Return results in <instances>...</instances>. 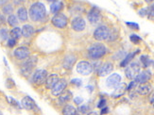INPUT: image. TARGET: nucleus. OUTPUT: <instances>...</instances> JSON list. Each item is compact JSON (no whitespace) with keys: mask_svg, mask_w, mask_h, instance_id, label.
Here are the masks:
<instances>
[{"mask_svg":"<svg viewBox=\"0 0 154 115\" xmlns=\"http://www.w3.org/2000/svg\"><path fill=\"white\" fill-rule=\"evenodd\" d=\"M29 12L30 19L34 22L42 21V20L45 19V17L46 15L45 7L41 2H36L34 4H32L31 7L29 8Z\"/></svg>","mask_w":154,"mask_h":115,"instance_id":"1","label":"nucleus"},{"mask_svg":"<svg viewBox=\"0 0 154 115\" xmlns=\"http://www.w3.org/2000/svg\"><path fill=\"white\" fill-rule=\"evenodd\" d=\"M107 52L106 46L102 44H95L88 49V56L92 59H98L102 58Z\"/></svg>","mask_w":154,"mask_h":115,"instance_id":"2","label":"nucleus"},{"mask_svg":"<svg viewBox=\"0 0 154 115\" xmlns=\"http://www.w3.org/2000/svg\"><path fill=\"white\" fill-rule=\"evenodd\" d=\"M36 62H37V59L35 57H30L26 59V60L22 64V67H21L22 75L25 77L29 76L32 69L34 68V66L36 65Z\"/></svg>","mask_w":154,"mask_h":115,"instance_id":"3","label":"nucleus"},{"mask_svg":"<svg viewBox=\"0 0 154 115\" xmlns=\"http://www.w3.org/2000/svg\"><path fill=\"white\" fill-rule=\"evenodd\" d=\"M51 22L53 26H56L58 29H64L67 26V17H66L63 13H56V14L52 17Z\"/></svg>","mask_w":154,"mask_h":115,"instance_id":"4","label":"nucleus"},{"mask_svg":"<svg viewBox=\"0 0 154 115\" xmlns=\"http://www.w3.org/2000/svg\"><path fill=\"white\" fill-rule=\"evenodd\" d=\"M110 29L106 26H100L94 31V38L97 41H104L109 37Z\"/></svg>","mask_w":154,"mask_h":115,"instance_id":"5","label":"nucleus"},{"mask_svg":"<svg viewBox=\"0 0 154 115\" xmlns=\"http://www.w3.org/2000/svg\"><path fill=\"white\" fill-rule=\"evenodd\" d=\"M140 73V66L137 62L130 63L125 70V75L129 79H134Z\"/></svg>","mask_w":154,"mask_h":115,"instance_id":"6","label":"nucleus"},{"mask_svg":"<svg viewBox=\"0 0 154 115\" xmlns=\"http://www.w3.org/2000/svg\"><path fill=\"white\" fill-rule=\"evenodd\" d=\"M48 77V72L44 69L36 70L32 75V81L36 85H42L45 82V79Z\"/></svg>","mask_w":154,"mask_h":115,"instance_id":"7","label":"nucleus"},{"mask_svg":"<svg viewBox=\"0 0 154 115\" xmlns=\"http://www.w3.org/2000/svg\"><path fill=\"white\" fill-rule=\"evenodd\" d=\"M77 72L82 76H88L93 72V65L86 60H82L77 65Z\"/></svg>","mask_w":154,"mask_h":115,"instance_id":"8","label":"nucleus"},{"mask_svg":"<svg viewBox=\"0 0 154 115\" xmlns=\"http://www.w3.org/2000/svg\"><path fill=\"white\" fill-rule=\"evenodd\" d=\"M87 18H88V21L92 25H97L101 21L102 16H101V13H100V11L97 8H96V7H94V8H92L90 11L88 12Z\"/></svg>","mask_w":154,"mask_h":115,"instance_id":"9","label":"nucleus"},{"mask_svg":"<svg viewBox=\"0 0 154 115\" xmlns=\"http://www.w3.org/2000/svg\"><path fill=\"white\" fill-rule=\"evenodd\" d=\"M66 85H67V82L64 78L62 79H59L58 82L55 84V86L51 89V92H52V95L54 96H59L66 88Z\"/></svg>","mask_w":154,"mask_h":115,"instance_id":"10","label":"nucleus"},{"mask_svg":"<svg viewBox=\"0 0 154 115\" xmlns=\"http://www.w3.org/2000/svg\"><path fill=\"white\" fill-rule=\"evenodd\" d=\"M121 76L118 74H112V75L106 79V86L108 88H116L121 83Z\"/></svg>","mask_w":154,"mask_h":115,"instance_id":"11","label":"nucleus"},{"mask_svg":"<svg viewBox=\"0 0 154 115\" xmlns=\"http://www.w3.org/2000/svg\"><path fill=\"white\" fill-rule=\"evenodd\" d=\"M29 49L26 46H20L13 52V55L17 59H26L29 57Z\"/></svg>","mask_w":154,"mask_h":115,"instance_id":"12","label":"nucleus"},{"mask_svg":"<svg viewBox=\"0 0 154 115\" xmlns=\"http://www.w3.org/2000/svg\"><path fill=\"white\" fill-rule=\"evenodd\" d=\"M71 26L72 29H74L77 32H80L85 29V26H86V23L82 17H76L72 20L71 22Z\"/></svg>","mask_w":154,"mask_h":115,"instance_id":"13","label":"nucleus"},{"mask_svg":"<svg viewBox=\"0 0 154 115\" xmlns=\"http://www.w3.org/2000/svg\"><path fill=\"white\" fill-rule=\"evenodd\" d=\"M21 105L24 109L28 110H34L35 111V110L38 109L35 101L33 100L30 96H25L21 101Z\"/></svg>","mask_w":154,"mask_h":115,"instance_id":"14","label":"nucleus"},{"mask_svg":"<svg viewBox=\"0 0 154 115\" xmlns=\"http://www.w3.org/2000/svg\"><path fill=\"white\" fill-rule=\"evenodd\" d=\"M150 78H151V73L149 71L145 70V71L140 72L134 78V80L137 84H145L148 82Z\"/></svg>","mask_w":154,"mask_h":115,"instance_id":"15","label":"nucleus"},{"mask_svg":"<svg viewBox=\"0 0 154 115\" xmlns=\"http://www.w3.org/2000/svg\"><path fill=\"white\" fill-rule=\"evenodd\" d=\"M112 70H113V65L111 62H106L103 65L100 66V68L97 71V75L100 77H103L110 75L112 72Z\"/></svg>","mask_w":154,"mask_h":115,"instance_id":"16","label":"nucleus"},{"mask_svg":"<svg viewBox=\"0 0 154 115\" xmlns=\"http://www.w3.org/2000/svg\"><path fill=\"white\" fill-rule=\"evenodd\" d=\"M76 60H77V58L75 55H73V54L66 55L63 62V68H65L66 70H71L73 68V66H74V64L76 63Z\"/></svg>","mask_w":154,"mask_h":115,"instance_id":"17","label":"nucleus"},{"mask_svg":"<svg viewBox=\"0 0 154 115\" xmlns=\"http://www.w3.org/2000/svg\"><path fill=\"white\" fill-rule=\"evenodd\" d=\"M127 85L126 83H120L118 86H116L115 88V92L112 93V97L113 98H119L121 97L122 95H124V93L126 92L127 91Z\"/></svg>","mask_w":154,"mask_h":115,"instance_id":"18","label":"nucleus"},{"mask_svg":"<svg viewBox=\"0 0 154 115\" xmlns=\"http://www.w3.org/2000/svg\"><path fill=\"white\" fill-rule=\"evenodd\" d=\"M59 77L56 74H52V75L48 76L45 79V87L48 88V89H52L53 87L55 86V84L59 81Z\"/></svg>","mask_w":154,"mask_h":115,"instance_id":"19","label":"nucleus"},{"mask_svg":"<svg viewBox=\"0 0 154 115\" xmlns=\"http://www.w3.org/2000/svg\"><path fill=\"white\" fill-rule=\"evenodd\" d=\"M71 98H72V92H71L70 91H68V90L63 91V92L59 95V102H60V105L67 103Z\"/></svg>","mask_w":154,"mask_h":115,"instance_id":"20","label":"nucleus"},{"mask_svg":"<svg viewBox=\"0 0 154 115\" xmlns=\"http://www.w3.org/2000/svg\"><path fill=\"white\" fill-rule=\"evenodd\" d=\"M138 53H139V49H138L137 51H135V52H132V53L128 54V55H126L125 58L123 59L122 62H120V66H121V67H126V66H128V65L131 63V62L132 60V59L134 58L135 55H136V54H138Z\"/></svg>","mask_w":154,"mask_h":115,"instance_id":"21","label":"nucleus"},{"mask_svg":"<svg viewBox=\"0 0 154 115\" xmlns=\"http://www.w3.org/2000/svg\"><path fill=\"white\" fill-rule=\"evenodd\" d=\"M151 92V86L149 84H140V86L137 88V92L141 95H146Z\"/></svg>","mask_w":154,"mask_h":115,"instance_id":"22","label":"nucleus"},{"mask_svg":"<svg viewBox=\"0 0 154 115\" xmlns=\"http://www.w3.org/2000/svg\"><path fill=\"white\" fill-rule=\"evenodd\" d=\"M22 35L25 37V38H29L33 33H34V29H33V26H30V25H25L23 26L22 28Z\"/></svg>","mask_w":154,"mask_h":115,"instance_id":"23","label":"nucleus"},{"mask_svg":"<svg viewBox=\"0 0 154 115\" xmlns=\"http://www.w3.org/2000/svg\"><path fill=\"white\" fill-rule=\"evenodd\" d=\"M63 8V3L62 1H55L50 5V11L56 14V13H59L61 11Z\"/></svg>","mask_w":154,"mask_h":115,"instance_id":"24","label":"nucleus"},{"mask_svg":"<svg viewBox=\"0 0 154 115\" xmlns=\"http://www.w3.org/2000/svg\"><path fill=\"white\" fill-rule=\"evenodd\" d=\"M17 15H18V18L20 21L25 22L28 20V17H29L28 11H26V8H24V7H21V8H19L17 11Z\"/></svg>","mask_w":154,"mask_h":115,"instance_id":"25","label":"nucleus"},{"mask_svg":"<svg viewBox=\"0 0 154 115\" xmlns=\"http://www.w3.org/2000/svg\"><path fill=\"white\" fill-rule=\"evenodd\" d=\"M76 114H77L76 107L71 105L65 106L63 109V115H76Z\"/></svg>","mask_w":154,"mask_h":115,"instance_id":"26","label":"nucleus"},{"mask_svg":"<svg viewBox=\"0 0 154 115\" xmlns=\"http://www.w3.org/2000/svg\"><path fill=\"white\" fill-rule=\"evenodd\" d=\"M22 36V30L18 26H14L11 30V38L14 39V40H18L20 39V37Z\"/></svg>","mask_w":154,"mask_h":115,"instance_id":"27","label":"nucleus"},{"mask_svg":"<svg viewBox=\"0 0 154 115\" xmlns=\"http://www.w3.org/2000/svg\"><path fill=\"white\" fill-rule=\"evenodd\" d=\"M140 60H141V62L144 66V68H148L149 66H150V64L152 63V60L149 59V56H141V58H140Z\"/></svg>","mask_w":154,"mask_h":115,"instance_id":"28","label":"nucleus"},{"mask_svg":"<svg viewBox=\"0 0 154 115\" xmlns=\"http://www.w3.org/2000/svg\"><path fill=\"white\" fill-rule=\"evenodd\" d=\"M8 23L11 26H16L18 25V20L17 17L13 14H11L8 18Z\"/></svg>","mask_w":154,"mask_h":115,"instance_id":"29","label":"nucleus"},{"mask_svg":"<svg viewBox=\"0 0 154 115\" xmlns=\"http://www.w3.org/2000/svg\"><path fill=\"white\" fill-rule=\"evenodd\" d=\"M2 11L4 14H11V13L13 11V8L11 4H6L3 8H2Z\"/></svg>","mask_w":154,"mask_h":115,"instance_id":"30","label":"nucleus"},{"mask_svg":"<svg viewBox=\"0 0 154 115\" xmlns=\"http://www.w3.org/2000/svg\"><path fill=\"white\" fill-rule=\"evenodd\" d=\"M130 40H131V43L135 44H139L140 42H142V38H141V37H139L137 34H131V35L130 36Z\"/></svg>","mask_w":154,"mask_h":115,"instance_id":"31","label":"nucleus"},{"mask_svg":"<svg viewBox=\"0 0 154 115\" xmlns=\"http://www.w3.org/2000/svg\"><path fill=\"white\" fill-rule=\"evenodd\" d=\"M8 100H9V102H10V104L11 105V106H13V107H15L16 109H22V106L20 105V103L18 102V101H16L14 98H12V97H8Z\"/></svg>","mask_w":154,"mask_h":115,"instance_id":"32","label":"nucleus"},{"mask_svg":"<svg viewBox=\"0 0 154 115\" xmlns=\"http://www.w3.org/2000/svg\"><path fill=\"white\" fill-rule=\"evenodd\" d=\"M148 9V18L149 19V20H151V19H154V3L153 4H151L149 8H146Z\"/></svg>","mask_w":154,"mask_h":115,"instance_id":"33","label":"nucleus"},{"mask_svg":"<svg viewBox=\"0 0 154 115\" xmlns=\"http://www.w3.org/2000/svg\"><path fill=\"white\" fill-rule=\"evenodd\" d=\"M117 37H118V32H117V30L113 29V30L110 31L109 37H108V39H107V40H109V41H115V40L117 39Z\"/></svg>","mask_w":154,"mask_h":115,"instance_id":"34","label":"nucleus"},{"mask_svg":"<svg viewBox=\"0 0 154 115\" xmlns=\"http://www.w3.org/2000/svg\"><path fill=\"white\" fill-rule=\"evenodd\" d=\"M9 37V33H8V30L6 29H0V39L2 41H5L7 40Z\"/></svg>","mask_w":154,"mask_h":115,"instance_id":"35","label":"nucleus"},{"mask_svg":"<svg viewBox=\"0 0 154 115\" xmlns=\"http://www.w3.org/2000/svg\"><path fill=\"white\" fill-rule=\"evenodd\" d=\"M138 15L141 16V17H146V15H148V9L143 8L141 10H139L138 11Z\"/></svg>","mask_w":154,"mask_h":115,"instance_id":"36","label":"nucleus"},{"mask_svg":"<svg viewBox=\"0 0 154 115\" xmlns=\"http://www.w3.org/2000/svg\"><path fill=\"white\" fill-rule=\"evenodd\" d=\"M126 25L130 26L132 29H139V25L137 23H132V22H126Z\"/></svg>","mask_w":154,"mask_h":115,"instance_id":"37","label":"nucleus"},{"mask_svg":"<svg viewBox=\"0 0 154 115\" xmlns=\"http://www.w3.org/2000/svg\"><path fill=\"white\" fill-rule=\"evenodd\" d=\"M6 86L8 87L9 89H11L12 87L15 86V84H14V82H13V80L11 78H8L6 81Z\"/></svg>","mask_w":154,"mask_h":115,"instance_id":"38","label":"nucleus"},{"mask_svg":"<svg viewBox=\"0 0 154 115\" xmlns=\"http://www.w3.org/2000/svg\"><path fill=\"white\" fill-rule=\"evenodd\" d=\"M136 86H137V83L135 82V80H133V81H131V82L128 86H127V90L131 91V90L134 89V88H136Z\"/></svg>","mask_w":154,"mask_h":115,"instance_id":"39","label":"nucleus"},{"mask_svg":"<svg viewBox=\"0 0 154 115\" xmlns=\"http://www.w3.org/2000/svg\"><path fill=\"white\" fill-rule=\"evenodd\" d=\"M89 110V107L87 106H80L79 107V110H79L80 114H84V113L87 112V110Z\"/></svg>","mask_w":154,"mask_h":115,"instance_id":"40","label":"nucleus"},{"mask_svg":"<svg viewBox=\"0 0 154 115\" xmlns=\"http://www.w3.org/2000/svg\"><path fill=\"white\" fill-rule=\"evenodd\" d=\"M71 83H72V84H74V85H76L77 87H80V86H82V80L79 79V78H74V79H72V80H71Z\"/></svg>","mask_w":154,"mask_h":115,"instance_id":"41","label":"nucleus"},{"mask_svg":"<svg viewBox=\"0 0 154 115\" xmlns=\"http://www.w3.org/2000/svg\"><path fill=\"white\" fill-rule=\"evenodd\" d=\"M106 103H107V100L102 98V99H100V101L98 102L97 104V107H99V109H102V107H104L106 106Z\"/></svg>","mask_w":154,"mask_h":115,"instance_id":"42","label":"nucleus"},{"mask_svg":"<svg viewBox=\"0 0 154 115\" xmlns=\"http://www.w3.org/2000/svg\"><path fill=\"white\" fill-rule=\"evenodd\" d=\"M8 44L9 47H11H11H13V46L16 44V40L12 39V38H10L8 40V44Z\"/></svg>","mask_w":154,"mask_h":115,"instance_id":"43","label":"nucleus"},{"mask_svg":"<svg viewBox=\"0 0 154 115\" xmlns=\"http://www.w3.org/2000/svg\"><path fill=\"white\" fill-rule=\"evenodd\" d=\"M83 102V98L82 97H80V96H78V97H75L74 98V103L76 105H80Z\"/></svg>","mask_w":154,"mask_h":115,"instance_id":"44","label":"nucleus"},{"mask_svg":"<svg viewBox=\"0 0 154 115\" xmlns=\"http://www.w3.org/2000/svg\"><path fill=\"white\" fill-rule=\"evenodd\" d=\"M109 112V109L107 107H102L101 109V111H100V113H101L102 115L103 114H106V113H108Z\"/></svg>","mask_w":154,"mask_h":115,"instance_id":"45","label":"nucleus"},{"mask_svg":"<svg viewBox=\"0 0 154 115\" xmlns=\"http://www.w3.org/2000/svg\"><path fill=\"white\" fill-rule=\"evenodd\" d=\"M99 64H100V62H97V63L94 64V68H93V70L95 69V70L97 72V70H98L97 68H100V65H99Z\"/></svg>","mask_w":154,"mask_h":115,"instance_id":"46","label":"nucleus"},{"mask_svg":"<svg viewBox=\"0 0 154 115\" xmlns=\"http://www.w3.org/2000/svg\"><path fill=\"white\" fill-rule=\"evenodd\" d=\"M24 0H13V3H14L15 5H21L23 3Z\"/></svg>","mask_w":154,"mask_h":115,"instance_id":"47","label":"nucleus"},{"mask_svg":"<svg viewBox=\"0 0 154 115\" xmlns=\"http://www.w3.org/2000/svg\"><path fill=\"white\" fill-rule=\"evenodd\" d=\"M150 103H154V92L150 94V98H149Z\"/></svg>","mask_w":154,"mask_h":115,"instance_id":"48","label":"nucleus"},{"mask_svg":"<svg viewBox=\"0 0 154 115\" xmlns=\"http://www.w3.org/2000/svg\"><path fill=\"white\" fill-rule=\"evenodd\" d=\"M4 23H5V18H4V16L0 15V25H1V24H4Z\"/></svg>","mask_w":154,"mask_h":115,"instance_id":"49","label":"nucleus"},{"mask_svg":"<svg viewBox=\"0 0 154 115\" xmlns=\"http://www.w3.org/2000/svg\"><path fill=\"white\" fill-rule=\"evenodd\" d=\"M87 90H88L90 92H92L94 91V89H93V86H87Z\"/></svg>","mask_w":154,"mask_h":115,"instance_id":"50","label":"nucleus"},{"mask_svg":"<svg viewBox=\"0 0 154 115\" xmlns=\"http://www.w3.org/2000/svg\"><path fill=\"white\" fill-rule=\"evenodd\" d=\"M7 2H8V0H0V5H5Z\"/></svg>","mask_w":154,"mask_h":115,"instance_id":"51","label":"nucleus"},{"mask_svg":"<svg viewBox=\"0 0 154 115\" xmlns=\"http://www.w3.org/2000/svg\"><path fill=\"white\" fill-rule=\"evenodd\" d=\"M88 115H98L97 112H95V111H93V112H90V113H88Z\"/></svg>","mask_w":154,"mask_h":115,"instance_id":"52","label":"nucleus"},{"mask_svg":"<svg viewBox=\"0 0 154 115\" xmlns=\"http://www.w3.org/2000/svg\"><path fill=\"white\" fill-rule=\"evenodd\" d=\"M144 1L146 2V3H151V2L153 1V0H144Z\"/></svg>","mask_w":154,"mask_h":115,"instance_id":"53","label":"nucleus"},{"mask_svg":"<svg viewBox=\"0 0 154 115\" xmlns=\"http://www.w3.org/2000/svg\"><path fill=\"white\" fill-rule=\"evenodd\" d=\"M48 2H52V3H53V2H55V1H58V0H48Z\"/></svg>","mask_w":154,"mask_h":115,"instance_id":"54","label":"nucleus"},{"mask_svg":"<svg viewBox=\"0 0 154 115\" xmlns=\"http://www.w3.org/2000/svg\"><path fill=\"white\" fill-rule=\"evenodd\" d=\"M0 115H3V114H2V113H1V111H0Z\"/></svg>","mask_w":154,"mask_h":115,"instance_id":"55","label":"nucleus"},{"mask_svg":"<svg viewBox=\"0 0 154 115\" xmlns=\"http://www.w3.org/2000/svg\"><path fill=\"white\" fill-rule=\"evenodd\" d=\"M152 63H153V67H154V62H152Z\"/></svg>","mask_w":154,"mask_h":115,"instance_id":"56","label":"nucleus"},{"mask_svg":"<svg viewBox=\"0 0 154 115\" xmlns=\"http://www.w3.org/2000/svg\"><path fill=\"white\" fill-rule=\"evenodd\" d=\"M153 105H154V103H153Z\"/></svg>","mask_w":154,"mask_h":115,"instance_id":"57","label":"nucleus"}]
</instances>
